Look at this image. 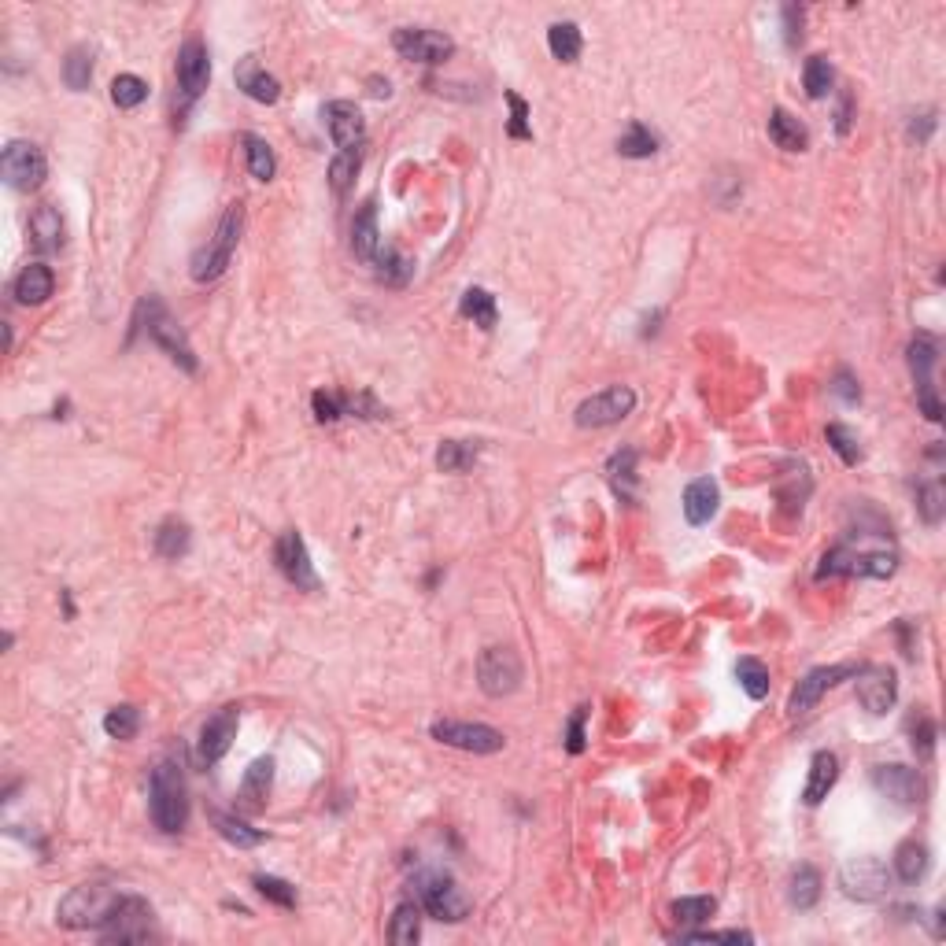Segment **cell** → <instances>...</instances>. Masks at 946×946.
I'll list each match as a JSON object with an SVG mask.
<instances>
[{
	"mask_svg": "<svg viewBox=\"0 0 946 946\" xmlns=\"http://www.w3.org/2000/svg\"><path fill=\"white\" fill-rule=\"evenodd\" d=\"M148 813L159 832H182L189 821V784H185L182 765L159 762L148 780Z\"/></svg>",
	"mask_w": 946,
	"mask_h": 946,
	"instance_id": "6da1fadb",
	"label": "cell"
},
{
	"mask_svg": "<svg viewBox=\"0 0 946 946\" xmlns=\"http://www.w3.org/2000/svg\"><path fill=\"white\" fill-rule=\"evenodd\" d=\"M119 891L111 884H100V880H93V884H78L71 887L67 895L60 898V906H56V921L63 924V928H71V932H85V928H104L111 917V910L119 906Z\"/></svg>",
	"mask_w": 946,
	"mask_h": 946,
	"instance_id": "7a4b0ae2",
	"label": "cell"
},
{
	"mask_svg": "<svg viewBox=\"0 0 946 946\" xmlns=\"http://www.w3.org/2000/svg\"><path fill=\"white\" fill-rule=\"evenodd\" d=\"M241 233H244V207L230 204L226 211H222L215 237H211V241H207L204 248L193 255V263H189V274H193V281H200V285H207V281H219L222 274H226V267H230V259H233V252H237V244H241Z\"/></svg>",
	"mask_w": 946,
	"mask_h": 946,
	"instance_id": "3957f363",
	"label": "cell"
},
{
	"mask_svg": "<svg viewBox=\"0 0 946 946\" xmlns=\"http://www.w3.org/2000/svg\"><path fill=\"white\" fill-rule=\"evenodd\" d=\"M895 570H898L895 551H854V547L839 544L821 558L817 581H825V577H873V581H884V577H891Z\"/></svg>",
	"mask_w": 946,
	"mask_h": 946,
	"instance_id": "277c9868",
	"label": "cell"
},
{
	"mask_svg": "<svg viewBox=\"0 0 946 946\" xmlns=\"http://www.w3.org/2000/svg\"><path fill=\"white\" fill-rule=\"evenodd\" d=\"M414 895H418V906L437 921L459 924L470 913V898L448 873H422L414 880Z\"/></svg>",
	"mask_w": 946,
	"mask_h": 946,
	"instance_id": "5b68a950",
	"label": "cell"
},
{
	"mask_svg": "<svg viewBox=\"0 0 946 946\" xmlns=\"http://www.w3.org/2000/svg\"><path fill=\"white\" fill-rule=\"evenodd\" d=\"M141 311L148 315L145 322V333L148 340L156 344V348H163V352L174 359V363L182 366V370H189V374H196V355H193V344H189V337H185V329L174 322V318L167 315V307L159 304L156 296H148V300H141Z\"/></svg>",
	"mask_w": 946,
	"mask_h": 946,
	"instance_id": "8992f818",
	"label": "cell"
},
{
	"mask_svg": "<svg viewBox=\"0 0 946 946\" xmlns=\"http://www.w3.org/2000/svg\"><path fill=\"white\" fill-rule=\"evenodd\" d=\"M522 658L514 647H488L477 658V684L488 699H503L522 688Z\"/></svg>",
	"mask_w": 946,
	"mask_h": 946,
	"instance_id": "52a82bcc",
	"label": "cell"
},
{
	"mask_svg": "<svg viewBox=\"0 0 946 946\" xmlns=\"http://www.w3.org/2000/svg\"><path fill=\"white\" fill-rule=\"evenodd\" d=\"M839 887L843 895L854 898V902H880V898L891 891V873L887 865L873 854H862V858H847L839 865Z\"/></svg>",
	"mask_w": 946,
	"mask_h": 946,
	"instance_id": "ba28073f",
	"label": "cell"
},
{
	"mask_svg": "<svg viewBox=\"0 0 946 946\" xmlns=\"http://www.w3.org/2000/svg\"><path fill=\"white\" fill-rule=\"evenodd\" d=\"M632 407H636V392H632L629 385H610V389L588 396V400L573 411V422L581 425V429H607V425L625 422L632 414Z\"/></svg>",
	"mask_w": 946,
	"mask_h": 946,
	"instance_id": "9c48e42d",
	"label": "cell"
},
{
	"mask_svg": "<svg viewBox=\"0 0 946 946\" xmlns=\"http://www.w3.org/2000/svg\"><path fill=\"white\" fill-rule=\"evenodd\" d=\"M0 174L4 182L19 189V193H30L37 185L45 182L49 174V163H45V152L30 141H8L4 145V156H0Z\"/></svg>",
	"mask_w": 946,
	"mask_h": 946,
	"instance_id": "30bf717a",
	"label": "cell"
},
{
	"mask_svg": "<svg viewBox=\"0 0 946 946\" xmlns=\"http://www.w3.org/2000/svg\"><path fill=\"white\" fill-rule=\"evenodd\" d=\"M100 935L104 943H145L152 935V906L141 895H122Z\"/></svg>",
	"mask_w": 946,
	"mask_h": 946,
	"instance_id": "8fae6325",
	"label": "cell"
},
{
	"mask_svg": "<svg viewBox=\"0 0 946 946\" xmlns=\"http://www.w3.org/2000/svg\"><path fill=\"white\" fill-rule=\"evenodd\" d=\"M433 740L444 747H459L470 754H496L507 747V736L492 725H470V721H433Z\"/></svg>",
	"mask_w": 946,
	"mask_h": 946,
	"instance_id": "7c38bea8",
	"label": "cell"
},
{
	"mask_svg": "<svg viewBox=\"0 0 946 946\" xmlns=\"http://www.w3.org/2000/svg\"><path fill=\"white\" fill-rule=\"evenodd\" d=\"M935 359H939L935 337L917 333V337L910 340V374L913 381H917V400H921V411L928 422H939V418H943V407H939V396H935V385H932Z\"/></svg>",
	"mask_w": 946,
	"mask_h": 946,
	"instance_id": "4fadbf2b",
	"label": "cell"
},
{
	"mask_svg": "<svg viewBox=\"0 0 946 946\" xmlns=\"http://www.w3.org/2000/svg\"><path fill=\"white\" fill-rule=\"evenodd\" d=\"M392 45H396V52H400L403 60L429 63V67L451 60V52H455V41H451L448 34L425 30V26H400V30L392 34Z\"/></svg>",
	"mask_w": 946,
	"mask_h": 946,
	"instance_id": "5bb4252c",
	"label": "cell"
},
{
	"mask_svg": "<svg viewBox=\"0 0 946 946\" xmlns=\"http://www.w3.org/2000/svg\"><path fill=\"white\" fill-rule=\"evenodd\" d=\"M858 673V666L854 662H836V666H817V669H810L806 677L795 684V692H791V699H788V714L791 717H802V714H810L813 706L821 703V695L825 692H832L836 684H843L847 677H854Z\"/></svg>",
	"mask_w": 946,
	"mask_h": 946,
	"instance_id": "9a60e30c",
	"label": "cell"
},
{
	"mask_svg": "<svg viewBox=\"0 0 946 946\" xmlns=\"http://www.w3.org/2000/svg\"><path fill=\"white\" fill-rule=\"evenodd\" d=\"M274 562H278L281 577H285L289 584H296L300 592H318V588H322L315 566H311V555H307L304 536L296 533V529L278 536V544H274Z\"/></svg>",
	"mask_w": 946,
	"mask_h": 946,
	"instance_id": "2e32d148",
	"label": "cell"
},
{
	"mask_svg": "<svg viewBox=\"0 0 946 946\" xmlns=\"http://www.w3.org/2000/svg\"><path fill=\"white\" fill-rule=\"evenodd\" d=\"M237 725H241V710L237 706H222L215 717H207L196 740V762L200 765H219L230 754L233 740H237Z\"/></svg>",
	"mask_w": 946,
	"mask_h": 946,
	"instance_id": "e0dca14e",
	"label": "cell"
},
{
	"mask_svg": "<svg viewBox=\"0 0 946 946\" xmlns=\"http://www.w3.org/2000/svg\"><path fill=\"white\" fill-rule=\"evenodd\" d=\"M873 788L884 795V799L898 802V806H921L924 795H928V784L917 769L910 765H876L873 769Z\"/></svg>",
	"mask_w": 946,
	"mask_h": 946,
	"instance_id": "ac0fdd59",
	"label": "cell"
},
{
	"mask_svg": "<svg viewBox=\"0 0 946 946\" xmlns=\"http://www.w3.org/2000/svg\"><path fill=\"white\" fill-rule=\"evenodd\" d=\"M322 122L340 152H359L366 145V119L352 100H329L322 104Z\"/></svg>",
	"mask_w": 946,
	"mask_h": 946,
	"instance_id": "d6986e66",
	"label": "cell"
},
{
	"mask_svg": "<svg viewBox=\"0 0 946 946\" xmlns=\"http://www.w3.org/2000/svg\"><path fill=\"white\" fill-rule=\"evenodd\" d=\"M854 684H858V703L869 710V714H887L891 706H895L898 699V680H895V669L891 666H865L854 673Z\"/></svg>",
	"mask_w": 946,
	"mask_h": 946,
	"instance_id": "ffe728a7",
	"label": "cell"
},
{
	"mask_svg": "<svg viewBox=\"0 0 946 946\" xmlns=\"http://www.w3.org/2000/svg\"><path fill=\"white\" fill-rule=\"evenodd\" d=\"M174 74H178V85H182V93L189 100L204 93L207 82H211V56H207L204 41H196V37H193V41H185L182 49H178Z\"/></svg>",
	"mask_w": 946,
	"mask_h": 946,
	"instance_id": "44dd1931",
	"label": "cell"
},
{
	"mask_svg": "<svg viewBox=\"0 0 946 946\" xmlns=\"http://www.w3.org/2000/svg\"><path fill=\"white\" fill-rule=\"evenodd\" d=\"M233 82H237V89H241L244 97H252L255 104H278L281 100V82L274 78V74L259 63V56H244V60H237V67H233Z\"/></svg>",
	"mask_w": 946,
	"mask_h": 946,
	"instance_id": "7402d4cb",
	"label": "cell"
},
{
	"mask_svg": "<svg viewBox=\"0 0 946 946\" xmlns=\"http://www.w3.org/2000/svg\"><path fill=\"white\" fill-rule=\"evenodd\" d=\"M381 248H385V244H381V230H377V204L366 200L352 219V252L355 259H363L366 267H374Z\"/></svg>",
	"mask_w": 946,
	"mask_h": 946,
	"instance_id": "603a6c76",
	"label": "cell"
},
{
	"mask_svg": "<svg viewBox=\"0 0 946 946\" xmlns=\"http://www.w3.org/2000/svg\"><path fill=\"white\" fill-rule=\"evenodd\" d=\"M839 780V758L832 751H817L810 758V777H806V788H802V802L806 806H821L828 799V791L836 788Z\"/></svg>",
	"mask_w": 946,
	"mask_h": 946,
	"instance_id": "cb8c5ba5",
	"label": "cell"
},
{
	"mask_svg": "<svg viewBox=\"0 0 946 946\" xmlns=\"http://www.w3.org/2000/svg\"><path fill=\"white\" fill-rule=\"evenodd\" d=\"M12 292H15V300L26 307L45 304L52 292H56V274H52V267H45V263H30V267H23V274L15 278Z\"/></svg>",
	"mask_w": 946,
	"mask_h": 946,
	"instance_id": "d4e9b609",
	"label": "cell"
},
{
	"mask_svg": "<svg viewBox=\"0 0 946 946\" xmlns=\"http://www.w3.org/2000/svg\"><path fill=\"white\" fill-rule=\"evenodd\" d=\"M717 503H721L717 485L710 477H699V481H692V485L684 488V503H680V507H684L688 525H706L717 514Z\"/></svg>",
	"mask_w": 946,
	"mask_h": 946,
	"instance_id": "484cf974",
	"label": "cell"
},
{
	"mask_svg": "<svg viewBox=\"0 0 946 946\" xmlns=\"http://www.w3.org/2000/svg\"><path fill=\"white\" fill-rule=\"evenodd\" d=\"M270 784H274V758H255V762L244 769V780H241L244 810H263L270 795Z\"/></svg>",
	"mask_w": 946,
	"mask_h": 946,
	"instance_id": "4316f807",
	"label": "cell"
},
{
	"mask_svg": "<svg viewBox=\"0 0 946 946\" xmlns=\"http://www.w3.org/2000/svg\"><path fill=\"white\" fill-rule=\"evenodd\" d=\"M769 141H773L777 148H784V152H806L810 134H806V126H802L791 111L777 108L773 115H769Z\"/></svg>",
	"mask_w": 946,
	"mask_h": 946,
	"instance_id": "83f0119b",
	"label": "cell"
},
{
	"mask_svg": "<svg viewBox=\"0 0 946 946\" xmlns=\"http://www.w3.org/2000/svg\"><path fill=\"white\" fill-rule=\"evenodd\" d=\"M30 241H34L37 252H56L63 244V219L60 211L49 204H41L30 215Z\"/></svg>",
	"mask_w": 946,
	"mask_h": 946,
	"instance_id": "f1b7e54d",
	"label": "cell"
},
{
	"mask_svg": "<svg viewBox=\"0 0 946 946\" xmlns=\"http://www.w3.org/2000/svg\"><path fill=\"white\" fill-rule=\"evenodd\" d=\"M547 49L558 63H577L584 49V37L577 23H551L547 26Z\"/></svg>",
	"mask_w": 946,
	"mask_h": 946,
	"instance_id": "f546056e",
	"label": "cell"
},
{
	"mask_svg": "<svg viewBox=\"0 0 946 946\" xmlns=\"http://www.w3.org/2000/svg\"><path fill=\"white\" fill-rule=\"evenodd\" d=\"M418 935H422V906L418 902H400L389 921V943L414 946Z\"/></svg>",
	"mask_w": 946,
	"mask_h": 946,
	"instance_id": "4dcf8cb0",
	"label": "cell"
},
{
	"mask_svg": "<svg viewBox=\"0 0 946 946\" xmlns=\"http://www.w3.org/2000/svg\"><path fill=\"white\" fill-rule=\"evenodd\" d=\"M459 311H462V318H473V326H481V329H492L499 318L496 296H492L488 289H477V285L462 292Z\"/></svg>",
	"mask_w": 946,
	"mask_h": 946,
	"instance_id": "1f68e13d",
	"label": "cell"
},
{
	"mask_svg": "<svg viewBox=\"0 0 946 946\" xmlns=\"http://www.w3.org/2000/svg\"><path fill=\"white\" fill-rule=\"evenodd\" d=\"M817 898H821V873L813 865H799L788 880V902L795 910H810L817 906Z\"/></svg>",
	"mask_w": 946,
	"mask_h": 946,
	"instance_id": "d6a6232c",
	"label": "cell"
},
{
	"mask_svg": "<svg viewBox=\"0 0 946 946\" xmlns=\"http://www.w3.org/2000/svg\"><path fill=\"white\" fill-rule=\"evenodd\" d=\"M924 873H928V847L917 843V839H906L895 850V876L902 884H917Z\"/></svg>",
	"mask_w": 946,
	"mask_h": 946,
	"instance_id": "836d02e7",
	"label": "cell"
},
{
	"mask_svg": "<svg viewBox=\"0 0 946 946\" xmlns=\"http://www.w3.org/2000/svg\"><path fill=\"white\" fill-rule=\"evenodd\" d=\"M658 134L651 130V126H643V122H629V130L618 137V152L625 159H651L658 152Z\"/></svg>",
	"mask_w": 946,
	"mask_h": 946,
	"instance_id": "e575fe53",
	"label": "cell"
},
{
	"mask_svg": "<svg viewBox=\"0 0 946 946\" xmlns=\"http://www.w3.org/2000/svg\"><path fill=\"white\" fill-rule=\"evenodd\" d=\"M189 544H193V536H189V525L178 522V518H167V522L156 529V555L163 558H185L189 555Z\"/></svg>",
	"mask_w": 946,
	"mask_h": 946,
	"instance_id": "d590c367",
	"label": "cell"
},
{
	"mask_svg": "<svg viewBox=\"0 0 946 946\" xmlns=\"http://www.w3.org/2000/svg\"><path fill=\"white\" fill-rule=\"evenodd\" d=\"M244 159H248V170H252L255 182H270L278 174V159H274V148L255 134H244Z\"/></svg>",
	"mask_w": 946,
	"mask_h": 946,
	"instance_id": "8d00e7d4",
	"label": "cell"
},
{
	"mask_svg": "<svg viewBox=\"0 0 946 946\" xmlns=\"http://www.w3.org/2000/svg\"><path fill=\"white\" fill-rule=\"evenodd\" d=\"M477 455H481V448L470 440H444L437 448V466L444 473H466L477 462Z\"/></svg>",
	"mask_w": 946,
	"mask_h": 946,
	"instance_id": "74e56055",
	"label": "cell"
},
{
	"mask_svg": "<svg viewBox=\"0 0 946 946\" xmlns=\"http://www.w3.org/2000/svg\"><path fill=\"white\" fill-rule=\"evenodd\" d=\"M63 82H67V89H74V93L89 89V82H93V49L78 45V49L67 52V60H63Z\"/></svg>",
	"mask_w": 946,
	"mask_h": 946,
	"instance_id": "f35d334b",
	"label": "cell"
},
{
	"mask_svg": "<svg viewBox=\"0 0 946 946\" xmlns=\"http://www.w3.org/2000/svg\"><path fill=\"white\" fill-rule=\"evenodd\" d=\"M802 82H806V97L810 100H825L832 93V82H836V71L828 56H810L806 60V71H802Z\"/></svg>",
	"mask_w": 946,
	"mask_h": 946,
	"instance_id": "ab89813d",
	"label": "cell"
},
{
	"mask_svg": "<svg viewBox=\"0 0 946 946\" xmlns=\"http://www.w3.org/2000/svg\"><path fill=\"white\" fill-rule=\"evenodd\" d=\"M215 828H219L222 839H230L233 847H241V850H252L263 843V832L252 825H244L241 817H233V813H215Z\"/></svg>",
	"mask_w": 946,
	"mask_h": 946,
	"instance_id": "60d3db41",
	"label": "cell"
},
{
	"mask_svg": "<svg viewBox=\"0 0 946 946\" xmlns=\"http://www.w3.org/2000/svg\"><path fill=\"white\" fill-rule=\"evenodd\" d=\"M607 477L621 499H632V485H636V451L621 448L618 455L607 462Z\"/></svg>",
	"mask_w": 946,
	"mask_h": 946,
	"instance_id": "b9f144b4",
	"label": "cell"
},
{
	"mask_svg": "<svg viewBox=\"0 0 946 946\" xmlns=\"http://www.w3.org/2000/svg\"><path fill=\"white\" fill-rule=\"evenodd\" d=\"M717 902L706 895H695V898H677L673 902V921L680 924V928H695V924H706L710 917H714Z\"/></svg>",
	"mask_w": 946,
	"mask_h": 946,
	"instance_id": "7bdbcfd3",
	"label": "cell"
},
{
	"mask_svg": "<svg viewBox=\"0 0 946 946\" xmlns=\"http://www.w3.org/2000/svg\"><path fill=\"white\" fill-rule=\"evenodd\" d=\"M736 680H740V688L751 699H765L769 695V669H765V662H758V658H740L736 662Z\"/></svg>",
	"mask_w": 946,
	"mask_h": 946,
	"instance_id": "ee69618b",
	"label": "cell"
},
{
	"mask_svg": "<svg viewBox=\"0 0 946 946\" xmlns=\"http://www.w3.org/2000/svg\"><path fill=\"white\" fill-rule=\"evenodd\" d=\"M111 100H115V108L130 111V108H141L148 100V82L145 78H137V74H119L115 82H111Z\"/></svg>",
	"mask_w": 946,
	"mask_h": 946,
	"instance_id": "f6af8a7d",
	"label": "cell"
},
{
	"mask_svg": "<svg viewBox=\"0 0 946 946\" xmlns=\"http://www.w3.org/2000/svg\"><path fill=\"white\" fill-rule=\"evenodd\" d=\"M359 167H363V148H359V152H340V156L329 163V185H333V193L348 196Z\"/></svg>",
	"mask_w": 946,
	"mask_h": 946,
	"instance_id": "bcb514c9",
	"label": "cell"
},
{
	"mask_svg": "<svg viewBox=\"0 0 946 946\" xmlns=\"http://www.w3.org/2000/svg\"><path fill=\"white\" fill-rule=\"evenodd\" d=\"M104 732H108L111 740H134L137 732H141V710L137 706H115V710H108Z\"/></svg>",
	"mask_w": 946,
	"mask_h": 946,
	"instance_id": "7dc6e473",
	"label": "cell"
},
{
	"mask_svg": "<svg viewBox=\"0 0 946 946\" xmlns=\"http://www.w3.org/2000/svg\"><path fill=\"white\" fill-rule=\"evenodd\" d=\"M252 884H255V891L263 898H270L274 906H281V910H292L300 898H296V887L292 884H285L281 876H267V873H259V876H252Z\"/></svg>",
	"mask_w": 946,
	"mask_h": 946,
	"instance_id": "c3c4849f",
	"label": "cell"
},
{
	"mask_svg": "<svg viewBox=\"0 0 946 946\" xmlns=\"http://www.w3.org/2000/svg\"><path fill=\"white\" fill-rule=\"evenodd\" d=\"M825 437H828V444H832V451H836L839 459L847 462V466H858L862 462V448H858V437L850 433L847 425H839V422H832L825 429Z\"/></svg>",
	"mask_w": 946,
	"mask_h": 946,
	"instance_id": "681fc988",
	"label": "cell"
},
{
	"mask_svg": "<svg viewBox=\"0 0 946 946\" xmlns=\"http://www.w3.org/2000/svg\"><path fill=\"white\" fill-rule=\"evenodd\" d=\"M374 267H377V274H381V278L389 281V285H403V281L411 278V270H414L411 263H407V259L396 252V248H381V255H377Z\"/></svg>",
	"mask_w": 946,
	"mask_h": 946,
	"instance_id": "f907efd6",
	"label": "cell"
},
{
	"mask_svg": "<svg viewBox=\"0 0 946 946\" xmlns=\"http://www.w3.org/2000/svg\"><path fill=\"white\" fill-rule=\"evenodd\" d=\"M917 510L928 525H939V518H943V485L939 481H924L917 488Z\"/></svg>",
	"mask_w": 946,
	"mask_h": 946,
	"instance_id": "816d5d0a",
	"label": "cell"
},
{
	"mask_svg": "<svg viewBox=\"0 0 946 946\" xmlns=\"http://www.w3.org/2000/svg\"><path fill=\"white\" fill-rule=\"evenodd\" d=\"M311 407H315L318 422H337V418H344V414H348V396H337V392L318 389L315 396H311Z\"/></svg>",
	"mask_w": 946,
	"mask_h": 946,
	"instance_id": "f5cc1de1",
	"label": "cell"
},
{
	"mask_svg": "<svg viewBox=\"0 0 946 946\" xmlns=\"http://www.w3.org/2000/svg\"><path fill=\"white\" fill-rule=\"evenodd\" d=\"M910 736H913V751L921 754V758H932L935 751V725L928 721L924 714H917L910 721Z\"/></svg>",
	"mask_w": 946,
	"mask_h": 946,
	"instance_id": "db71d44e",
	"label": "cell"
},
{
	"mask_svg": "<svg viewBox=\"0 0 946 946\" xmlns=\"http://www.w3.org/2000/svg\"><path fill=\"white\" fill-rule=\"evenodd\" d=\"M507 104H510V111H514V115H510V130H507V134H510V137H518V141L533 137L529 122H525V119H529V108H525V100L518 97V93H507Z\"/></svg>",
	"mask_w": 946,
	"mask_h": 946,
	"instance_id": "11a10c76",
	"label": "cell"
},
{
	"mask_svg": "<svg viewBox=\"0 0 946 946\" xmlns=\"http://www.w3.org/2000/svg\"><path fill=\"white\" fill-rule=\"evenodd\" d=\"M680 943H751V932H680Z\"/></svg>",
	"mask_w": 946,
	"mask_h": 946,
	"instance_id": "9f6ffc18",
	"label": "cell"
},
{
	"mask_svg": "<svg viewBox=\"0 0 946 946\" xmlns=\"http://www.w3.org/2000/svg\"><path fill=\"white\" fill-rule=\"evenodd\" d=\"M584 717H588V710H584V706L570 717V728H566V751H570V754L584 751Z\"/></svg>",
	"mask_w": 946,
	"mask_h": 946,
	"instance_id": "6f0895ef",
	"label": "cell"
},
{
	"mask_svg": "<svg viewBox=\"0 0 946 946\" xmlns=\"http://www.w3.org/2000/svg\"><path fill=\"white\" fill-rule=\"evenodd\" d=\"M784 37H788V45L795 49L802 41V8H795V4H788L784 8Z\"/></svg>",
	"mask_w": 946,
	"mask_h": 946,
	"instance_id": "680465c9",
	"label": "cell"
},
{
	"mask_svg": "<svg viewBox=\"0 0 946 946\" xmlns=\"http://www.w3.org/2000/svg\"><path fill=\"white\" fill-rule=\"evenodd\" d=\"M832 392H836V396H843L847 403H858V400H862V389L854 385L850 370H839V374H836V385H832Z\"/></svg>",
	"mask_w": 946,
	"mask_h": 946,
	"instance_id": "91938a15",
	"label": "cell"
},
{
	"mask_svg": "<svg viewBox=\"0 0 946 946\" xmlns=\"http://www.w3.org/2000/svg\"><path fill=\"white\" fill-rule=\"evenodd\" d=\"M932 126H935V111H924L921 122H913V126H910V134L917 137V141H928V134H932Z\"/></svg>",
	"mask_w": 946,
	"mask_h": 946,
	"instance_id": "94428289",
	"label": "cell"
},
{
	"mask_svg": "<svg viewBox=\"0 0 946 946\" xmlns=\"http://www.w3.org/2000/svg\"><path fill=\"white\" fill-rule=\"evenodd\" d=\"M370 85H374V89H370V93H374V97H389V93H392L389 78H385V82H381V78H370Z\"/></svg>",
	"mask_w": 946,
	"mask_h": 946,
	"instance_id": "6125c7cd",
	"label": "cell"
}]
</instances>
